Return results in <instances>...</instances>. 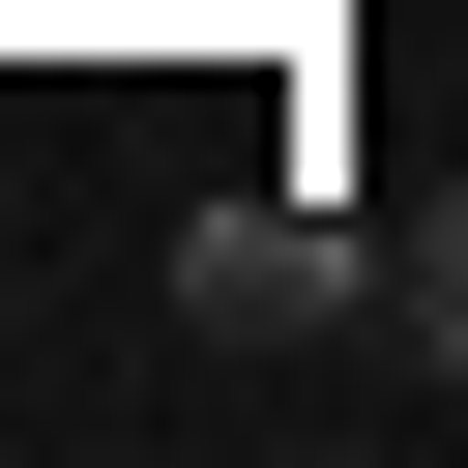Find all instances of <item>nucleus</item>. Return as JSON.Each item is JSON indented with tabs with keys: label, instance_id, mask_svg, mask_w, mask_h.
<instances>
[{
	"label": "nucleus",
	"instance_id": "obj_2",
	"mask_svg": "<svg viewBox=\"0 0 468 468\" xmlns=\"http://www.w3.org/2000/svg\"><path fill=\"white\" fill-rule=\"evenodd\" d=\"M380 292H410V351H439V380H468V176H439V205H410V234H380Z\"/></svg>",
	"mask_w": 468,
	"mask_h": 468
},
{
	"label": "nucleus",
	"instance_id": "obj_1",
	"mask_svg": "<svg viewBox=\"0 0 468 468\" xmlns=\"http://www.w3.org/2000/svg\"><path fill=\"white\" fill-rule=\"evenodd\" d=\"M176 292H205V322H322V292H351V205H292V176H263V205H205V234H176Z\"/></svg>",
	"mask_w": 468,
	"mask_h": 468
}]
</instances>
